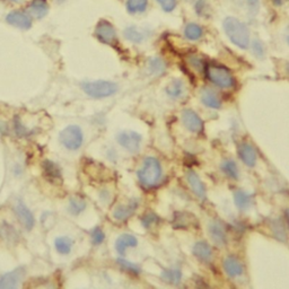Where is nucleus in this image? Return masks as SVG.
Masks as SVG:
<instances>
[{
  "instance_id": "1",
  "label": "nucleus",
  "mask_w": 289,
  "mask_h": 289,
  "mask_svg": "<svg viewBox=\"0 0 289 289\" xmlns=\"http://www.w3.org/2000/svg\"><path fill=\"white\" fill-rule=\"evenodd\" d=\"M162 175H163V172H162V166L158 159H156L155 157H146L143 166L138 171L140 184L145 189H153L158 185Z\"/></svg>"
},
{
  "instance_id": "2",
  "label": "nucleus",
  "mask_w": 289,
  "mask_h": 289,
  "mask_svg": "<svg viewBox=\"0 0 289 289\" xmlns=\"http://www.w3.org/2000/svg\"><path fill=\"white\" fill-rule=\"evenodd\" d=\"M224 29L228 39L241 49L250 45V32L244 23L235 17H227L224 21Z\"/></svg>"
},
{
  "instance_id": "3",
  "label": "nucleus",
  "mask_w": 289,
  "mask_h": 289,
  "mask_svg": "<svg viewBox=\"0 0 289 289\" xmlns=\"http://www.w3.org/2000/svg\"><path fill=\"white\" fill-rule=\"evenodd\" d=\"M205 74L210 82L216 85L217 87L231 89L235 86V78L230 69L225 66L218 63H208L206 65Z\"/></svg>"
},
{
  "instance_id": "4",
  "label": "nucleus",
  "mask_w": 289,
  "mask_h": 289,
  "mask_svg": "<svg viewBox=\"0 0 289 289\" xmlns=\"http://www.w3.org/2000/svg\"><path fill=\"white\" fill-rule=\"evenodd\" d=\"M84 92L93 99H104L112 96L118 90V86L108 80H96V82H86L83 84Z\"/></svg>"
},
{
  "instance_id": "5",
  "label": "nucleus",
  "mask_w": 289,
  "mask_h": 289,
  "mask_svg": "<svg viewBox=\"0 0 289 289\" xmlns=\"http://www.w3.org/2000/svg\"><path fill=\"white\" fill-rule=\"evenodd\" d=\"M59 140L68 150H78L84 143V134L78 125H68L61 130Z\"/></svg>"
},
{
  "instance_id": "6",
  "label": "nucleus",
  "mask_w": 289,
  "mask_h": 289,
  "mask_svg": "<svg viewBox=\"0 0 289 289\" xmlns=\"http://www.w3.org/2000/svg\"><path fill=\"white\" fill-rule=\"evenodd\" d=\"M95 37L98 38L100 42L112 45V47L118 42V37H116L114 26L110 22L105 21V19H101L98 25H96Z\"/></svg>"
},
{
  "instance_id": "7",
  "label": "nucleus",
  "mask_w": 289,
  "mask_h": 289,
  "mask_svg": "<svg viewBox=\"0 0 289 289\" xmlns=\"http://www.w3.org/2000/svg\"><path fill=\"white\" fill-rule=\"evenodd\" d=\"M25 276V269L19 267L0 277V289H15L21 286Z\"/></svg>"
},
{
  "instance_id": "8",
  "label": "nucleus",
  "mask_w": 289,
  "mask_h": 289,
  "mask_svg": "<svg viewBox=\"0 0 289 289\" xmlns=\"http://www.w3.org/2000/svg\"><path fill=\"white\" fill-rule=\"evenodd\" d=\"M182 122L185 128L194 134L200 135L204 133V121L198 115L195 111L185 109L182 111Z\"/></svg>"
},
{
  "instance_id": "9",
  "label": "nucleus",
  "mask_w": 289,
  "mask_h": 289,
  "mask_svg": "<svg viewBox=\"0 0 289 289\" xmlns=\"http://www.w3.org/2000/svg\"><path fill=\"white\" fill-rule=\"evenodd\" d=\"M118 143L130 153H136L140 148L141 136L134 131H123L118 136Z\"/></svg>"
},
{
  "instance_id": "10",
  "label": "nucleus",
  "mask_w": 289,
  "mask_h": 289,
  "mask_svg": "<svg viewBox=\"0 0 289 289\" xmlns=\"http://www.w3.org/2000/svg\"><path fill=\"white\" fill-rule=\"evenodd\" d=\"M222 267H224L226 275L230 278H237L244 273V266L240 261V259L234 255H227L222 262Z\"/></svg>"
},
{
  "instance_id": "11",
  "label": "nucleus",
  "mask_w": 289,
  "mask_h": 289,
  "mask_svg": "<svg viewBox=\"0 0 289 289\" xmlns=\"http://www.w3.org/2000/svg\"><path fill=\"white\" fill-rule=\"evenodd\" d=\"M238 157L246 166L252 167L254 166L258 159V154L254 147L248 143H242L237 147Z\"/></svg>"
},
{
  "instance_id": "12",
  "label": "nucleus",
  "mask_w": 289,
  "mask_h": 289,
  "mask_svg": "<svg viewBox=\"0 0 289 289\" xmlns=\"http://www.w3.org/2000/svg\"><path fill=\"white\" fill-rule=\"evenodd\" d=\"M14 210H15V214H16L18 218V220L21 221V224L24 226L25 230L31 231L35 224L34 216L31 212V210H29L28 208L23 204V202H17V205L15 206Z\"/></svg>"
},
{
  "instance_id": "13",
  "label": "nucleus",
  "mask_w": 289,
  "mask_h": 289,
  "mask_svg": "<svg viewBox=\"0 0 289 289\" xmlns=\"http://www.w3.org/2000/svg\"><path fill=\"white\" fill-rule=\"evenodd\" d=\"M208 232H209V235L211 241L215 243L218 246H224L226 243V232L225 227L222 226L220 221L218 220H212L209 226H208Z\"/></svg>"
},
{
  "instance_id": "14",
  "label": "nucleus",
  "mask_w": 289,
  "mask_h": 289,
  "mask_svg": "<svg viewBox=\"0 0 289 289\" xmlns=\"http://www.w3.org/2000/svg\"><path fill=\"white\" fill-rule=\"evenodd\" d=\"M186 181L187 184L191 187V190L194 194L199 198L200 200L206 199V186L202 183V181L200 180V177L197 175L195 172H187L186 174Z\"/></svg>"
},
{
  "instance_id": "15",
  "label": "nucleus",
  "mask_w": 289,
  "mask_h": 289,
  "mask_svg": "<svg viewBox=\"0 0 289 289\" xmlns=\"http://www.w3.org/2000/svg\"><path fill=\"white\" fill-rule=\"evenodd\" d=\"M7 23H9L13 26H16L19 28H31L32 26V19L29 18L27 14L22 12H12L7 15L6 17Z\"/></svg>"
},
{
  "instance_id": "16",
  "label": "nucleus",
  "mask_w": 289,
  "mask_h": 289,
  "mask_svg": "<svg viewBox=\"0 0 289 289\" xmlns=\"http://www.w3.org/2000/svg\"><path fill=\"white\" fill-rule=\"evenodd\" d=\"M138 200H131L126 205H121L116 207L113 211V217L116 220L120 221L126 220L129 217H131V215H134V212L136 211L137 208H138Z\"/></svg>"
},
{
  "instance_id": "17",
  "label": "nucleus",
  "mask_w": 289,
  "mask_h": 289,
  "mask_svg": "<svg viewBox=\"0 0 289 289\" xmlns=\"http://www.w3.org/2000/svg\"><path fill=\"white\" fill-rule=\"evenodd\" d=\"M201 102L210 109H219L221 106V99L214 89L205 88L201 92Z\"/></svg>"
},
{
  "instance_id": "18",
  "label": "nucleus",
  "mask_w": 289,
  "mask_h": 289,
  "mask_svg": "<svg viewBox=\"0 0 289 289\" xmlns=\"http://www.w3.org/2000/svg\"><path fill=\"white\" fill-rule=\"evenodd\" d=\"M194 254L199 259L200 261L202 262H210L211 259H212V250H211V246L208 244V243L204 242V241H200V242H197L195 246H194Z\"/></svg>"
},
{
  "instance_id": "19",
  "label": "nucleus",
  "mask_w": 289,
  "mask_h": 289,
  "mask_svg": "<svg viewBox=\"0 0 289 289\" xmlns=\"http://www.w3.org/2000/svg\"><path fill=\"white\" fill-rule=\"evenodd\" d=\"M138 244V240L130 234H123L121 235L115 242V250L119 254H124L125 251L129 247H135Z\"/></svg>"
},
{
  "instance_id": "20",
  "label": "nucleus",
  "mask_w": 289,
  "mask_h": 289,
  "mask_svg": "<svg viewBox=\"0 0 289 289\" xmlns=\"http://www.w3.org/2000/svg\"><path fill=\"white\" fill-rule=\"evenodd\" d=\"M186 92V87L184 83L180 79H174L166 86V93L171 99H181L183 98Z\"/></svg>"
},
{
  "instance_id": "21",
  "label": "nucleus",
  "mask_w": 289,
  "mask_h": 289,
  "mask_svg": "<svg viewBox=\"0 0 289 289\" xmlns=\"http://www.w3.org/2000/svg\"><path fill=\"white\" fill-rule=\"evenodd\" d=\"M49 6L45 0H33L28 6V12L35 18H43L48 14Z\"/></svg>"
},
{
  "instance_id": "22",
  "label": "nucleus",
  "mask_w": 289,
  "mask_h": 289,
  "mask_svg": "<svg viewBox=\"0 0 289 289\" xmlns=\"http://www.w3.org/2000/svg\"><path fill=\"white\" fill-rule=\"evenodd\" d=\"M43 171L44 175L48 177V179L54 182L57 180H61V171L58 167L57 164H54L51 160H44L43 162Z\"/></svg>"
},
{
  "instance_id": "23",
  "label": "nucleus",
  "mask_w": 289,
  "mask_h": 289,
  "mask_svg": "<svg viewBox=\"0 0 289 289\" xmlns=\"http://www.w3.org/2000/svg\"><path fill=\"white\" fill-rule=\"evenodd\" d=\"M234 201L238 209L246 210L252 206L253 199H252L251 195H248L247 192L238 190L234 194Z\"/></svg>"
},
{
  "instance_id": "24",
  "label": "nucleus",
  "mask_w": 289,
  "mask_h": 289,
  "mask_svg": "<svg viewBox=\"0 0 289 289\" xmlns=\"http://www.w3.org/2000/svg\"><path fill=\"white\" fill-rule=\"evenodd\" d=\"M74 245V241L70 240L69 237L67 236H62V237H58L55 238L54 241V247L60 254L62 255H67L72 252V248Z\"/></svg>"
},
{
  "instance_id": "25",
  "label": "nucleus",
  "mask_w": 289,
  "mask_h": 289,
  "mask_svg": "<svg viewBox=\"0 0 289 289\" xmlns=\"http://www.w3.org/2000/svg\"><path fill=\"white\" fill-rule=\"evenodd\" d=\"M185 62L187 63L189 67H191V69L194 70V72L197 73H202L205 72L206 69V65L204 59H202L200 55H198L196 53H191V54H187L186 58H185Z\"/></svg>"
},
{
  "instance_id": "26",
  "label": "nucleus",
  "mask_w": 289,
  "mask_h": 289,
  "mask_svg": "<svg viewBox=\"0 0 289 289\" xmlns=\"http://www.w3.org/2000/svg\"><path fill=\"white\" fill-rule=\"evenodd\" d=\"M202 34H204V29L196 23H190L187 24L184 27V37L190 40V41H198V40L201 39Z\"/></svg>"
},
{
  "instance_id": "27",
  "label": "nucleus",
  "mask_w": 289,
  "mask_h": 289,
  "mask_svg": "<svg viewBox=\"0 0 289 289\" xmlns=\"http://www.w3.org/2000/svg\"><path fill=\"white\" fill-rule=\"evenodd\" d=\"M124 37L126 40H129L130 42L141 43L147 38V35L144 31H140L139 28L131 26L124 29Z\"/></svg>"
},
{
  "instance_id": "28",
  "label": "nucleus",
  "mask_w": 289,
  "mask_h": 289,
  "mask_svg": "<svg viewBox=\"0 0 289 289\" xmlns=\"http://www.w3.org/2000/svg\"><path fill=\"white\" fill-rule=\"evenodd\" d=\"M86 208V202L82 198L78 197H74L72 199L69 200V206H68V210L72 215L74 216H78L79 214L85 210Z\"/></svg>"
},
{
  "instance_id": "29",
  "label": "nucleus",
  "mask_w": 289,
  "mask_h": 289,
  "mask_svg": "<svg viewBox=\"0 0 289 289\" xmlns=\"http://www.w3.org/2000/svg\"><path fill=\"white\" fill-rule=\"evenodd\" d=\"M147 6H148V0H126V9L131 14L144 13Z\"/></svg>"
},
{
  "instance_id": "30",
  "label": "nucleus",
  "mask_w": 289,
  "mask_h": 289,
  "mask_svg": "<svg viewBox=\"0 0 289 289\" xmlns=\"http://www.w3.org/2000/svg\"><path fill=\"white\" fill-rule=\"evenodd\" d=\"M220 169L231 179H237L238 177V167L234 160L225 159L221 163Z\"/></svg>"
},
{
  "instance_id": "31",
  "label": "nucleus",
  "mask_w": 289,
  "mask_h": 289,
  "mask_svg": "<svg viewBox=\"0 0 289 289\" xmlns=\"http://www.w3.org/2000/svg\"><path fill=\"white\" fill-rule=\"evenodd\" d=\"M0 236H2L7 243H13L17 240V233L12 227V225H8L6 222L0 225Z\"/></svg>"
},
{
  "instance_id": "32",
  "label": "nucleus",
  "mask_w": 289,
  "mask_h": 289,
  "mask_svg": "<svg viewBox=\"0 0 289 289\" xmlns=\"http://www.w3.org/2000/svg\"><path fill=\"white\" fill-rule=\"evenodd\" d=\"M166 69V65L163 60L159 58H153L149 60L148 62V70L150 74L153 75H162L164 74Z\"/></svg>"
},
{
  "instance_id": "33",
  "label": "nucleus",
  "mask_w": 289,
  "mask_h": 289,
  "mask_svg": "<svg viewBox=\"0 0 289 289\" xmlns=\"http://www.w3.org/2000/svg\"><path fill=\"white\" fill-rule=\"evenodd\" d=\"M162 278L169 283H179L182 278V273L179 269H167L162 273Z\"/></svg>"
},
{
  "instance_id": "34",
  "label": "nucleus",
  "mask_w": 289,
  "mask_h": 289,
  "mask_svg": "<svg viewBox=\"0 0 289 289\" xmlns=\"http://www.w3.org/2000/svg\"><path fill=\"white\" fill-rule=\"evenodd\" d=\"M118 263L121 266V268L123 269V270L128 271L130 273H135V275H138V273L140 272V268L137 265H135V263H131L129 261L123 260V259H119Z\"/></svg>"
},
{
  "instance_id": "35",
  "label": "nucleus",
  "mask_w": 289,
  "mask_h": 289,
  "mask_svg": "<svg viewBox=\"0 0 289 289\" xmlns=\"http://www.w3.org/2000/svg\"><path fill=\"white\" fill-rule=\"evenodd\" d=\"M90 237H92V242L94 245H100L104 242L105 234L100 227H95L92 233H90Z\"/></svg>"
},
{
  "instance_id": "36",
  "label": "nucleus",
  "mask_w": 289,
  "mask_h": 289,
  "mask_svg": "<svg viewBox=\"0 0 289 289\" xmlns=\"http://www.w3.org/2000/svg\"><path fill=\"white\" fill-rule=\"evenodd\" d=\"M156 2L160 5L162 9L167 13L173 12L177 4V0H156Z\"/></svg>"
},
{
  "instance_id": "37",
  "label": "nucleus",
  "mask_w": 289,
  "mask_h": 289,
  "mask_svg": "<svg viewBox=\"0 0 289 289\" xmlns=\"http://www.w3.org/2000/svg\"><path fill=\"white\" fill-rule=\"evenodd\" d=\"M272 228H273V234H275L277 238H279V240H281V241L286 240V232L285 230H283V226L281 222L275 221V224L272 225Z\"/></svg>"
},
{
  "instance_id": "38",
  "label": "nucleus",
  "mask_w": 289,
  "mask_h": 289,
  "mask_svg": "<svg viewBox=\"0 0 289 289\" xmlns=\"http://www.w3.org/2000/svg\"><path fill=\"white\" fill-rule=\"evenodd\" d=\"M157 220H158V219H157V216L154 215V214L146 215V216H144L143 219H141V221H143V225L145 227H151V226L156 224Z\"/></svg>"
},
{
  "instance_id": "39",
  "label": "nucleus",
  "mask_w": 289,
  "mask_h": 289,
  "mask_svg": "<svg viewBox=\"0 0 289 289\" xmlns=\"http://www.w3.org/2000/svg\"><path fill=\"white\" fill-rule=\"evenodd\" d=\"M253 52H254L255 55H259V57H263V53H265V47L258 41H254L253 43Z\"/></svg>"
},
{
  "instance_id": "40",
  "label": "nucleus",
  "mask_w": 289,
  "mask_h": 289,
  "mask_svg": "<svg viewBox=\"0 0 289 289\" xmlns=\"http://www.w3.org/2000/svg\"><path fill=\"white\" fill-rule=\"evenodd\" d=\"M270 2L272 3L273 6H276V7H281L285 5L288 0H270Z\"/></svg>"
},
{
  "instance_id": "41",
  "label": "nucleus",
  "mask_w": 289,
  "mask_h": 289,
  "mask_svg": "<svg viewBox=\"0 0 289 289\" xmlns=\"http://www.w3.org/2000/svg\"><path fill=\"white\" fill-rule=\"evenodd\" d=\"M286 41H287V43L289 45V26L286 29Z\"/></svg>"
},
{
  "instance_id": "42",
  "label": "nucleus",
  "mask_w": 289,
  "mask_h": 289,
  "mask_svg": "<svg viewBox=\"0 0 289 289\" xmlns=\"http://www.w3.org/2000/svg\"><path fill=\"white\" fill-rule=\"evenodd\" d=\"M7 2H11V3L18 4V3H23V2H24V0H7Z\"/></svg>"
},
{
  "instance_id": "43",
  "label": "nucleus",
  "mask_w": 289,
  "mask_h": 289,
  "mask_svg": "<svg viewBox=\"0 0 289 289\" xmlns=\"http://www.w3.org/2000/svg\"><path fill=\"white\" fill-rule=\"evenodd\" d=\"M286 219H287V222H288V226H289V208L286 210Z\"/></svg>"
},
{
  "instance_id": "44",
  "label": "nucleus",
  "mask_w": 289,
  "mask_h": 289,
  "mask_svg": "<svg viewBox=\"0 0 289 289\" xmlns=\"http://www.w3.org/2000/svg\"><path fill=\"white\" fill-rule=\"evenodd\" d=\"M287 69H288V72H289V65H288V67H287Z\"/></svg>"
}]
</instances>
